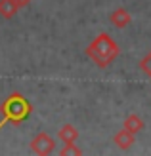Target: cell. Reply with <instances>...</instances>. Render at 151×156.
<instances>
[{
	"mask_svg": "<svg viewBox=\"0 0 151 156\" xmlns=\"http://www.w3.org/2000/svg\"><path fill=\"white\" fill-rule=\"evenodd\" d=\"M31 112H33V105L29 103V99L19 91L10 93L2 103H0V129H2L6 124H12V126H19L21 122H25Z\"/></svg>",
	"mask_w": 151,
	"mask_h": 156,
	"instance_id": "6da1fadb",
	"label": "cell"
},
{
	"mask_svg": "<svg viewBox=\"0 0 151 156\" xmlns=\"http://www.w3.org/2000/svg\"><path fill=\"white\" fill-rule=\"evenodd\" d=\"M84 53H86V55H88L100 69H107V67L119 57L121 48H119V44H117L109 34L101 33V34H98L96 38H94L88 46H86Z\"/></svg>",
	"mask_w": 151,
	"mask_h": 156,
	"instance_id": "7a4b0ae2",
	"label": "cell"
},
{
	"mask_svg": "<svg viewBox=\"0 0 151 156\" xmlns=\"http://www.w3.org/2000/svg\"><path fill=\"white\" fill-rule=\"evenodd\" d=\"M31 151L38 156H48L55 151V141L46 131H40V133H36L31 139Z\"/></svg>",
	"mask_w": 151,
	"mask_h": 156,
	"instance_id": "3957f363",
	"label": "cell"
},
{
	"mask_svg": "<svg viewBox=\"0 0 151 156\" xmlns=\"http://www.w3.org/2000/svg\"><path fill=\"white\" fill-rule=\"evenodd\" d=\"M113 143L121 151H130L132 145L136 143V133H132V131H128V129L123 128V129H119L117 133L113 135Z\"/></svg>",
	"mask_w": 151,
	"mask_h": 156,
	"instance_id": "277c9868",
	"label": "cell"
},
{
	"mask_svg": "<svg viewBox=\"0 0 151 156\" xmlns=\"http://www.w3.org/2000/svg\"><path fill=\"white\" fill-rule=\"evenodd\" d=\"M109 21H111V25H113L115 29H124V27L130 25L132 15H130V12L126 10V8H117L115 12H111Z\"/></svg>",
	"mask_w": 151,
	"mask_h": 156,
	"instance_id": "5b68a950",
	"label": "cell"
},
{
	"mask_svg": "<svg viewBox=\"0 0 151 156\" xmlns=\"http://www.w3.org/2000/svg\"><path fill=\"white\" fill-rule=\"evenodd\" d=\"M58 139H59L63 145H67V143H77V139H78V129L73 126V124H65V126L59 128Z\"/></svg>",
	"mask_w": 151,
	"mask_h": 156,
	"instance_id": "8992f818",
	"label": "cell"
},
{
	"mask_svg": "<svg viewBox=\"0 0 151 156\" xmlns=\"http://www.w3.org/2000/svg\"><path fill=\"white\" fill-rule=\"evenodd\" d=\"M123 128L128 129V131H132V133H140V131L145 128V124H144V120H142V116H138L136 112H132V114H128L124 118Z\"/></svg>",
	"mask_w": 151,
	"mask_h": 156,
	"instance_id": "52a82bcc",
	"label": "cell"
},
{
	"mask_svg": "<svg viewBox=\"0 0 151 156\" xmlns=\"http://www.w3.org/2000/svg\"><path fill=\"white\" fill-rule=\"evenodd\" d=\"M17 12H19V8L15 6L13 0H0V15L4 19H12Z\"/></svg>",
	"mask_w": 151,
	"mask_h": 156,
	"instance_id": "ba28073f",
	"label": "cell"
},
{
	"mask_svg": "<svg viewBox=\"0 0 151 156\" xmlns=\"http://www.w3.org/2000/svg\"><path fill=\"white\" fill-rule=\"evenodd\" d=\"M59 154H61V156H71V154L81 156V154H82V151L78 149V147H77L75 143H67V145H65V147H63V149L59 151Z\"/></svg>",
	"mask_w": 151,
	"mask_h": 156,
	"instance_id": "9c48e42d",
	"label": "cell"
},
{
	"mask_svg": "<svg viewBox=\"0 0 151 156\" xmlns=\"http://www.w3.org/2000/svg\"><path fill=\"white\" fill-rule=\"evenodd\" d=\"M140 69H142V71H144V73L151 78V51H149L147 55L140 61Z\"/></svg>",
	"mask_w": 151,
	"mask_h": 156,
	"instance_id": "30bf717a",
	"label": "cell"
},
{
	"mask_svg": "<svg viewBox=\"0 0 151 156\" xmlns=\"http://www.w3.org/2000/svg\"><path fill=\"white\" fill-rule=\"evenodd\" d=\"M13 2H15V6H17L19 10H21V8H27L31 2H33V0H13Z\"/></svg>",
	"mask_w": 151,
	"mask_h": 156,
	"instance_id": "8fae6325",
	"label": "cell"
}]
</instances>
